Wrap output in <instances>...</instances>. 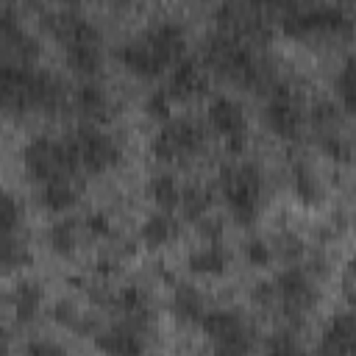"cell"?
<instances>
[{
  "label": "cell",
  "instance_id": "1",
  "mask_svg": "<svg viewBox=\"0 0 356 356\" xmlns=\"http://www.w3.org/2000/svg\"><path fill=\"white\" fill-rule=\"evenodd\" d=\"M67 103V86L58 75L36 70L33 64H17L0 58V111L53 114Z\"/></svg>",
  "mask_w": 356,
  "mask_h": 356
},
{
  "label": "cell",
  "instance_id": "2",
  "mask_svg": "<svg viewBox=\"0 0 356 356\" xmlns=\"http://www.w3.org/2000/svg\"><path fill=\"white\" fill-rule=\"evenodd\" d=\"M186 50V36L178 22H156L145 33L128 39L120 47V61L128 72L139 78H156L172 67Z\"/></svg>",
  "mask_w": 356,
  "mask_h": 356
},
{
  "label": "cell",
  "instance_id": "3",
  "mask_svg": "<svg viewBox=\"0 0 356 356\" xmlns=\"http://www.w3.org/2000/svg\"><path fill=\"white\" fill-rule=\"evenodd\" d=\"M203 64L206 70L222 75L225 81L242 86V89H267L273 83V72L267 61L242 39L228 36L217 31L209 36L203 47Z\"/></svg>",
  "mask_w": 356,
  "mask_h": 356
},
{
  "label": "cell",
  "instance_id": "4",
  "mask_svg": "<svg viewBox=\"0 0 356 356\" xmlns=\"http://www.w3.org/2000/svg\"><path fill=\"white\" fill-rule=\"evenodd\" d=\"M47 31L61 42L67 64L78 72V75H97L100 64H103V42H100V31L92 25V19L81 17L78 11H58V14H47L44 17Z\"/></svg>",
  "mask_w": 356,
  "mask_h": 356
},
{
  "label": "cell",
  "instance_id": "5",
  "mask_svg": "<svg viewBox=\"0 0 356 356\" xmlns=\"http://www.w3.org/2000/svg\"><path fill=\"white\" fill-rule=\"evenodd\" d=\"M217 184L225 197L228 214L239 225H250L259 217L261 200H264V172L259 170V164H253V161L225 164L220 170Z\"/></svg>",
  "mask_w": 356,
  "mask_h": 356
},
{
  "label": "cell",
  "instance_id": "6",
  "mask_svg": "<svg viewBox=\"0 0 356 356\" xmlns=\"http://www.w3.org/2000/svg\"><path fill=\"white\" fill-rule=\"evenodd\" d=\"M22 167L25 172L42 184L50 178H61V175H78V161L75 153L64 139H53V136H33L25 147H22Z\"/></svg>",
  "mask_w": 356,
  "mask_h": 356
},
{
  "label": "cell",
  "instance_id": "7",
  "mask_svg": "<svg viewBox=\"0 0 356 356\" xmlns=\"http://www.w3.org/2000/svg\"><path fill=\"white\" fill-rule=\"evenodd\" d=\"M206 147V128L192 117L167 120L153 136L150 150L159 161H186Z\"/></svg>",
  "mask_w": 356,
  "mask_h": 356
},
{
  "label": "cell",
  "instance_id": "8",
  "mask_svg": "<svg viewBox=\"0 0 356 356\" xmlns=\"http://www.w3.org/2000/svg\"><path fill=\"white\" fill-rule=\"evenodd\" d=\"M350 31V14L342 6H298L284 14V33L295 39L342 36Z\"/></svg>",
  "mask_w": 356,
  "mask_h": 356
},
{
  "label": "cell",
  "instance_id": "9",
  "mask_svg": "<svg viewBox=\"0 0 356 356\" xmlns=\"http://www.w3.org/2000/svg\"><path fill=\"white\" fill-rule=\"evenodd\" d=\"M67 142L75 153V161H78V170L83 172H106L111 170L117 161H120V145L114 136L103 134L100 128L95 125H81L75 128L72 134H67Z\"/></svg>",
  "mask_w": 356,
  "mask_h": 356
},
{
  "label": "cell",
  "instance_id": "10",
  "mask_svg": "<svg viewBox=\"0 0 356 356\" xmlns=\"http://www.w3.org/2000/svg\"><path fill=\"white\" fill-rule=\"evenodd\" d=\"M273 286H275V306H281V312L289 320H300L317 303V286L312 270L289 264L273 278Z\"/></svg>",
  "mask_w": 356,
  "mask_h": 356
},
{
  "label": "cell",
  "instance_id": "11",
  "mask_svg": "<svg viewBox=\"0 0 356 356\" xmlns=\"http://www.w3.org/2000/svg\"><path fill=\"white\" fill-rule=\"evenodd\" d=\"M206 337L214 342L217 350L222 353H245L253 348V334L245 317L234 309H211L200 320Z\"/></svg>",
  "mask_w": 356,
  "mask_h": 356
},
{
  "label": "cell",
  "instance_id": "12",
  "mask_svg": "<svg viewBox=\"0 0 356 356\" xmlns=\"http://www.w3.org/2000/svg\"><path fill=\"white\" fill-rule=\"evenodd\" d=\"M264 122L275 136L298 139L303 125H306L300 97L284 83H270V97L264 103Z\"/></svg>",
  "mask_w": 356,
  "mask_h": 356
},
{
  "label": "cell",
  "instance_id": "13",
  "mask_svg": "<svg viewBox=\"0 0 356 356\" xmlns=\"http://www.w3.org/2000/svg\"><path fill=\"white\" fill-rule=\"evenodd\" d=\"M217 25L222 33L236 36L248 44H253L256 39H264L267 33L264 11L253 0H225L217 11Z\"/></svg>",
  "mask_w": 356,
  "mask_h": 356
},
{
  "label": "cell",
  "instance_id": "14",
  "mask_svg": "<svg viewBox=\"0 0 356 356\" xmlns=\"http://www.w3.org/2000/svg\"><path fill=\"white\" fill-rule=\"evenodd\" d=\"M209 125L222 136V142L231 150L245 147V142H248V117H245V108L234 97L220 95L209 103Z\"/></svg>",
  "mask_w": 356,
  "mask_h": 356
},
{
  "label": "cell",
  "instance_id": "15",
  "mask_svg": "<svg viewBox=\"0 0 356 356\" xmlns=\"http://www.w3.org/2000/svg\"><path fill=\"white\" fill-rule=\"evenodd\" d=\"M39 56L36 36L22 28V22L11 11H0V58L17 61V64H33Z\"/></svg>",
  "mask_w": 356,
  "mask_h": 356
},
{
  "label": "cell",
  "instance_id": "16",
  "mask_svg": "<svg viewBox=\"0 0 356 356\" xmlns=\"http://www.w3.org/2000/svg\"><path fill=\"white\" fill-rule=\"evenodd\" d=\"M209 86V70L203 61L192 58V56H181L172 64L170 81H167V95L172 100H192L197 95H203Z\"/></svg>",
  "mask_w": 356,
  "mask_h": 356
},
{
  "label": "cell",
  "instance_id": "17",
  "mask_svg": "<svg viewBox=\"0 0 356 356\" xmlns=\"http://www.w3.org/2000/svg\"><path fill=\"white\" fill-rule=\"evenodd\" d=\"M114 303L122 312V323H128V325H134L139 331H145L150 325L153 303H150V295L142 286H122L114 295Z\"/></svg>",
  "mask_w": 356,
  "mask_h": 356
},
{
  "label": "cell",
  "instance_id": "18",
  "mask_svg": "<svg viewBox=\"0 0 356 356\" xmlns=\"http://www.w3.org/2000/svg\"><path fill=\"white\" fill-rule=\"evenodd\" d=\"M39 203L47 211H67L78 203L81 197V186L75 181V175H61V178H50L39 184Z\"/></svg>",
  "mask_w": 356,
  "mask_h": 356
},
{
  "label": "cell",
  "instance_id": "19",
  "mask_svg": "<svg viewBox=\"0 0 356 356\" xmlns=\"http://www.w3.org/2000/svg\"><path fill=\"white\" fill-rule=\"evenodd\" d=\"M231 264V253L228 248H222L220 239H206V245L189 250L186 256V267L195 275H222Z\"/></svg>",
  "mask_w": 356,
  "mask_h": 356
},
{
  "label": "cell",
  "instance_id": "20",
  "mask_svg": "<svg viewBox=\"0 0 356 356\" xmlns=\"http://www.w3.org/2000/svg\"><path fill=\"white\" fill-rule=\"evenodd\" d=\"M353 342H356V320L350 312H342L325 323L323 337H320V350L348 353V350H353Z\"/></svg>",
  "mask_w": 356,
  "mask_h": 356
},
{
  "label": "cell",
  "instance_id": "21",
  "mask_svg": "<svg viewBox=\"0 0 356 356\" xmlns=\"http://www.w3.org/2000/svg\"><path fill=\"white\" fill-rule=\"evenodd\" d=\"M95 342L106 353H142L145 350V331H139L128 323H120L114 328L95 334Z\"/></svg>",
  "mask_w": 356,
  "mask_h": 356
},
{
  "label": "cell",
  "instance_id": "22",
  "mask_svg": "<svg viewBox=\"0 0 356 356\" xmlns=\"http://www.w3.org/2000/svg\"><path fill=\"white\" fill-rule=\"evenodd\" d=\"M72 103H75V108H78L83 117H89V120H106V117L111 114V100H108L106 89H103L100 83L89 81V78L72 92Z\"/></svg>",
  "mask_w": 356,
  "mask_h": 356
},
{
  "label": "cell",
  "instance_id": "23",
  "mask_svg": "<svg viewBox=\"0 0 356 356\" xmlns=\"http://www.w3.org/2000/svg\"><path fill=\"white\" fill-rule=\"evenodd\" d=\"M8 303H11V312L17 317V323L28 325L39 317L42 312V286L36 281H19L11 295H8Z\"/></svg>",
  "mask_w": 356,
  "mask_h": 356
},
{
  "label": "cell",
  "instance_id": "24",
  "mask_svg": "<svg viewBox=\"0 0 356 356\" xmlns=\"http://www.w3.org/2000/svg\"><path fill=\"white\" fill-rule=\"evenodd\" d=\"M172 314H175V320H181L186 325H195V323L203 320L206 300H203V295L195 284H175V289H172Z\"/></svg>",
  "mask_w": 356,
  "mask_h": 356
},
{
  "label": "cell",
  "instance_id": "25",
  "mask_svg": "<svg viewBox=\"0 0 356 356\" xmlns=\"http://www.w3.org/2000/svg\"><path fill=\"white\" fill-rule=\"evenodd\" d=\"M289 178H292V189L295 195L306 203V206H317L323 200V184L314 172V167L306 159H292L289 164Z\"/></svg>",
  "mask_w": 356,
  "mask_h": 356
},
{
  "label": "cell",
  "instance_id": "26",
  "mask_svg": "<svg viewBox=\"0 0 356 356\" xmlns=\"http://www.w3.org/2000/svg\"><path fill=\"white\" fill-rule=\"evenodd\" d=\"M178 220L170 214V211H156V214H150L145 222H142V228H139V236H142V242L145 245H150V248H164L167 242H172L175 236H178Z\"/></svg>",
  "mask_w": 356,
  "mask_h": 356
},
{
  "label": "cell",
  "instance_id": "27",
  "mask_svg": "<svg viewBox=\"0 0 356 356\" xmlns=\"http://www.w3.org/2000/svg\"><path fill=\"white\" fill-rule=\"evenodd\" d=\"M211 203H214V192L206 184H189L181 189V197H178L181 214L186 220H195V222L211 211Z\"/></svg>",
  "mask_w": 356,
  "mask_h": 356
},
{
  "label": "cell",
  "instance_id": "28",
  "mask_svg": "<svg viewBox=\"0 0 356 356\" xmlns=\"http://www.w3.org/2000/svg\"><path fill=\"white\" fill-rule=\"evenodd\" d=\"M145 192H147V197H150L159 209H164V211L178 209L181 189H178V184H175V178H172L170 172H153V175L147 178Z\"/></svg>",
  "mask_w": 356,
  "mask_h": 356
},
{
  "label": "cell",
  "instance_id": "29",
  "mask_svg": "<svg viewBox=\"0 0 356 356\" xmlns=\"http://www.w3.org/2000/svg\"><path fill=\"white\" fill-rule=\"evenodd\" d=\"M31 264V248L22 236L14 234H3L0 236V270L11 273V270H22Z\"/></svg>",
  "mask_w": 356,
  "mask_h": 356
},
{
  "label": "cell",
  "instance_id": "30",
  "mask_svg": "<svg viewBox=\"0 0 356 356\" xmlns=\"http://www.w3.org/2000/svg\"><path fill=\"white\" fill-rule=\"evenodd\" d=\"M78 245V225L72 220H56L47 228V248L58 256H70Z\"/></svg>",
  "mask_w": 356,
  "mask_h": 356
},
{
  "label": "cell",
  "instance_id": "31",
  "mask_svg": "<svg viewBox=\"0 0 356 356\" xmlns=\"http://www.w3.org/2000/svg\"><path fill=\"white\" fill-rule=\"evenodd\" d=\"M339 111H342V108H337L331 100H317V103L312 106V111H309V122H312V128H314L317 134L339 131V120H342Z\"/></svg>",
  "mask_w": 356,
  "mask_h": 356
},
{
  "label": "cell",
  "instance_id": "32",
  "mask_svg": "<svg viewBox=\"0 0 356 356\" xmlns=\"http://www.w3.org/2000/svg\"><path fill=\"white\" fill-rule=\"evenodd\" d=\"M53 320H56L58 325H64V328H75V331H81V334L95 328V323L86 320L83 312H78V306H75L72 300H58V303L53 306Z\"/></svg>",
  "mask_w": 356,
  "mask_h": 356
},
{
  "label": "cell",
  "instance_id": "33",
  "mask_svg": "<svg viewBox=\"0 0 356 356\" xmlns=\"http://www.w3.org/2000/svg\"><path fill=\"white\" fill-rule=\"evenodd\" d=\"M19 222H22V206H19V200L11 192L0 189V236L3 234H14L19 228Z\"/></svg>",
  "mask_w": 356,
  "mask_h": 356
},
{
  "label": "cell",
  "instance_id": "34",
  "mask_svg": "<svg viewBox=\"0 0 356 356\" xmlns=\"http://www.w3.org/2000/svg\"><path fill=\"white\" fill-rule=\"evenodd\" d=\"M270 245H273V253L281 256V259H286L289 264H295V261L303 256V250H306L303 239H300L295 231H281Z\"/></svg>",
  "mask_w": 356,
  "mask_h": 356
},
{
  "label": "cell",
  "instance_id": "35",
  "mask_svg": "<svg viewBox=\"0 0 356 356\" xmlns=\"http://www.w3.org/2000/svg\"><path fill=\"white\" fill-rule=\"evenodd\" d=\"M334 86H337V97H339V103H342V111L350 114V111H353V61H350V58L339 67Z\"/></svg>",
  "mask_w": 356,
  "mask_h": 356
},
{
  "label": "cell",
  "instance_id": "36",
  "mask_svg": "<svg viewBox=\"0 0 356 356\" xmlns=\"http://www.w3.org/2000/svg\"><path fill=\"white\" fill-rule=\"evenodd\" d=\"M317 142H320L323 153H325V156H331L334 161H350V142H348L339 131L317 134Z\"/></svg>",
  "mask_w": 356,
  "mask_h": 356
},
{
  "label": "cell",
  "instance_id": "37",
  "mask_svg": "<svg viewBox=\"0 0 356 356\" xmlns=\"http://www.w3.org/2000/svg\"><path fill=\"white\" fill-rule=\"evenodd\" d=\"M273 245L267 242V239H261V236H250L248 242H245V259H248V264H253V267H267L270 261H273Z\"/></svg>",
  "mask_w": 356,
  "mask_h": 356
},
{
  "label": "cell",
  "instance_id": "38",
  "mask_svg": "<svg viewBox=\"0 0 356 356\" xmlns=\"http://www.w3.org/2000/svg\"><path fill=\"white\" fill-rule=\"evenodd\" d=\"M170 106H172V97L167 95V89H156L145 100V114L153 120H164L170 114Z\"/></svg>",
  "mask_w": 356,
  "mask_h": 356
},
{
  "label": "cell",
  "instance_id": "39",
  "mask_svg": "<svg viewBox=\"0 0 356 356\" xmlns=\"http://www.w3.org/2000/svg\"><path fill=\"white\" fill-rule=\"evenodd\" d=\"M86 231H89V236H95V239H111V236H114L111 217L103 214V211H92V214L86 217Z\"/></svg>",
  "mask_w": 356,
  "mask_h": 356
},
{
  "label": "cell",
  "instance_id": "40",
  "mask_svg": "<svg viewBox=\"0 0 356 356\" xmlns=\"http://www.w3.org/2000/svg\"><path fill=\"white\" fill-rule=\"evenodd\" d=\"M298 339H295V331L292 328H281L275 331L270 339H267V350H275V353H289V350H298Z\"/></svg>",
  "mask_w": 356,
  "mask_h": 356
},
{
  "label": "cell",
  "instance_id": "41",
  "mask_svg": "<svg viewBox=\"0 0 356 356\" xmlns=\"http://www.w3.org/2000/svg\"><path fill=\"white\" fill-rule=\"evenodd\" d=\"M253 303L261 306V309L275 306V286H273V281H259L253 286Z\"/></svg>",
  "mask_w": 356,
  "mask_h": 356
},
{
  "label": "cell",
  "instance_id": "42",
  "mask_svg": "<svg viewBox=\"0 0 356 356\" xmlns=\"http://www.w3.org/2000/svg\"><path fill=\"white\" fill-rule=\"evenodd\" d=\"M197 234L203 236V239H220L222 236V222L217 220V217H200L197 220Z\"/></svg>",
  "mask_w": 356,
  "mask_h": 356
},
{
  "label": "cell",
  "instance_id": "43",
  "mask_svg": "<svg viewBox=\"0 0 356 356\" xmlns=\"http://www.w3.org/2000/svg\"><path fill=\"white\" fill-rule=\"evenodd\" d=\"M264 14H270V11H278V14H286V11H292V8H298L300 6V0H253Z\"/></svg>",
  "mask_w": 356,
  "mask_h": 356
},
{
  "label": "cell",
  "instance_id": "44",
  "mask_svg": "<svg viewBox=\"0 0 356 356\" xmlns=\"http://www.w3.org/2000/svg\"><path fill=\"white\" fill-rule=\"evenodd\" d=\"M64 348L56 345V342H31L28 345V353H61Z\"/></svg>",
  "mask_w": 356,
  "mask_h": 356
},
{
  "label": "cell",
  "instance_id": "45",
  "mask_svg": "<svg viewBox=\"0 0 356 356\" xmlns=\"http://www.w3.org/2000/svg\"><path fill=\"white\" fill-rule=\"evenodd\" d=\"M342 289H345V298L353 300V270L348 267L345 270V278H342Z\"/></svg>",
  "mask_w": 356,
  "mask_h": 356
},
{
  "label": "cell",
  "instance_id": "46",
  "mask_svg": "<svg viewBox=\"0 0 356 356\" xmlns=\"http://www.w3.org/2000/svg\"><path fill=\"white\" fill-rule=\"evenodd\" d=\"M8 348V334H6V328L0 325V350H6Z\"/></svg>",
  "mask_w": 356,
  "mask_h": 356
}]
</instances>
